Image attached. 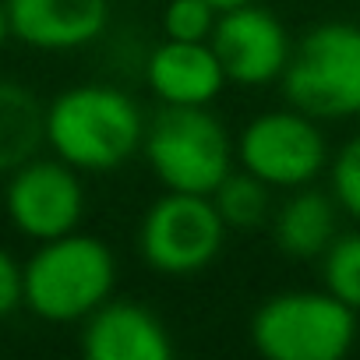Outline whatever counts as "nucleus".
<instances>
[{"instance_id": "obj_1", "label": "nucleus", "mask_w": 360, "mask_h": 360, "mask_svg": "<svg viewBox=\"0 0 360 360\" xmlns=\"http://www.w3.org/2000/svg\"><path fill=\"white\" fill-rule=\"evenodd\" d=\"M46 141L75 169H117L145 141V124L131 96L110 85H78L46 106Z\"/></svg>"}, {"instance_id": "obj_2", "label": "nucleus", "mask_w": 360, "mask_h": 360, "mask_svg": "<svg viewBox=\"0 0 360 360\" xmlns=\"http://www.w3.org/2000/svg\"><path fill=\"white\" fill-rule=\"evenodd\" d=\"M117 262L99 237L64 233L43 240L25 262V307L46 321H78L106 304Z\"/></svg>"}, {"instance_id": "obj_3", "label": "nucleus", "mask_w": 360, "mask_h": 360, "mask_svg": "<svg viewBox=\"0 0 360 360\" xmlns=\"http://www.w3.org/2000/svg\"><path fill=\"white\" fill-rule=\"evenodd\" d=\"M356 339V311L328 290L269 297L251 318V342L269 360H342Z\"/></svg>"}, {"instance_id": "obj_4", "label": "nucleus", "mask_w": 360, "mask_h": 360, "mask_svg": "<svg viewBox=\"0 0 360 360\" xmlns=\"http://www.w3.org/2000/svg\"><path fill=\"white\" fill-rule=\"evenodd\" d=\"M283 92L293 110L314 120L360 113V29L349 22L311 29L297 50H290Z\"/></svg>"}, {"instance_id": "obj_5", "label": "nucleus", "mask_w": 360, "mask_h": 360, "mask_svg": "<svg viewBox=\"0 0 360 360\" xmlns=\"http://www.w3.org/2000/svg\"><path fill=\"white\" fill-rule=\"evenodd\" d=\"M145 159L169 191L212 195L230 173V138L226 127L205 106H169L145 127Z\"/></svg>"}, {"instance_id": "obj_6", "label": "nucleus", "mask_w": 360, "mask_h": 360, "mask_svg": "<svg viewBox=\"0 0 360 360\" xmlns=\"http://www.w3.org/2000/svg\"><path fill=\"white\" fill-rule=\"evenodd\" d=\"M226 240L209 195L169 191L141 219V255L162 276H195L216 262Z\"/></svg>"}, {"instance_id": "obj_7", "label": "nucleus", "mask_w": 360, "mask_h": 360, "mask_svg": "<svg viewBox=\"0 0 360 360\" xmlns=\"http://www.w3.org/2000/svg\"><path fill=\"white\" fill-rule=\"evenodd\" d=\"M237 155L248 173L262 176L269 188H304L325 166V138L314 117L300 110L262 113L240 134Z\"/></svg>"}, {"instance_id": "obj_8", "label": "nucleus", "mask_w": 360, "mask_h": 360, "mask_svg": "<svg viewBox=\"0 0 360 360\" xmlns=\"http://www.w3.org/2000/svg\"><path fill=\"white\" fill-rule=\"evenodd\" d=\"M4 205L18 233L39 244L64 237L78 226L85 209L78 169L64 159H29L18 169H11Z\"/></svg>"}, {"instance_id": "obj_9", "label": "nucleus", "mask_w": 360, "mask_h": 360, "mask_svg": "<svg viewBox=\"0 0 360 360\" xmlns=\"http://www.w3.org/2000/svg\"><path fill=\"white\" fill-rule=\"evenodd\" d=\"M209 46L226 82L233 85H269L290 64V39L283 22L258 4H237L219 11Z\"/></svg>"}, {"instance_id": "obj_10", "label": "nucleus", "mask_w": 360, "mask_h": 360, "mask_svg": "<svg viewBox=\"0 0 360 360\" xmlns=\"http://www.w3.org/2000/svg\"><path fill=\"white\" fill-rule=\"evenodd\" d=\"M11 36L36 50H78L110 22V0H4Z\"/></svg>"}, {"instance_id": "obj_11", "label": "nucleus", "mask_w": 360, "mask_h": 360, "mask_svg": "<svg viewBox=\"0 0 360 360\" xmlns=\"http://www.w3.org/2000/svg\"><path fill=\"white\" fill-rule=\"evenodd\" d=\"M82 349L89 360H169L173 342L162 321L127 300L99 304L85 318Z\"/></svg>"}, {"instance_id": "obj_12", "label": "nucleus", "mask_w": 360, "mask_h": 360, "mask_svg": "<svg viewBox=\"0 0 360 360\" xmlns=\"http://www.w3.org/2000/svg\"><path fill=\"white\" fill-rule=\"evenodd\" d=\"M145 78L155 99L169 106H209L226 85V75L209 43L180 39H162L152 50Z\"/></svg>"}, {"instance_id": "obj_13", "label": "nucleus", "mask_w": 360, "mask_h": 360, "mask_svg": "<svg viewBox=\"0 0 360 360\" xmlns=\"http://www.w3.org/2000/svg\"><path fill=\"white\" fill-rule=\"evenodd\" d=\"M276 248L286 258H321L335 240V205L321 191H297L286 198L272 223Z\"/></svg>"}, {"instance_id": "obj_14", "label": "nucleus", "mask_w": 360, "mask_h": 360, "mask_svg": "<svg viewBox=\"0 0 360 360\" xmlns=\"http://www.w3.org/2000/svg\"><path fill=\"white\" fill-rule=\"evenodd\" d=\"M46 141V106L15 82H0V173L36 159Z\"/></svg>"}, {"instance_id": "obj_15", "label": "nucleus", "mask_w": 360, "mask_h": 360, "mask_svg": "<svg viewBox=\"0 0 360 360\" xmlns=\"http://www.w3.org/2000/svg\"><path fill=\"white\" fill-rule=\"evenodd\" d=\"M219 219L226 223V230H255L269 219L272 198H269V184L255 173H226L219 180V188L209 195Z\"/></svg>"}, {"instance_id": "obj_16", "label": "nucleus", "mask_w": 360, "mask_h": 360, "mask_svg": "<svg viewBox=\"0 0 360 360\" xmlns=\"http://www.w3.org/2000/svg\"><path fill=\"white\" fill-rule=\"evenodd\" d=\"M321 279L335 300L360 311V233H346L328 244L321 255Z\"/></svg>"}, {"instance_id": "obj_17", "label": "nucleus", "mask_w": 360, "mask_h": 360, "mask_svg": "<svg viewBox=\"0 0 360 360\" xmlns=\"http://www.w3.org/2000/svg\"><path fill=\"white\" fill-rule=\"evenodd\" d=\"M216 22H219V8L212 0H169L162 11L166 39H180V43H209Z\"/></svg>"}, {"instance_id": "obj_18", "label": "nucleus", "mask_w": 360, "mask_h": 360, "mask_svg": "<svg viewBox=\"0 0 360 360\" xmlns=\"http://www.w3.org/2000/svg\"><path fill=\"white\" fill-rule=\"evenodd\" d=\"M332 191H335V202L353 219H360V134L346 141L332 162Z\"/></svg>"}, {"instance_id": "obj_19", "label": "nucleus", "mask_w": 360, "mask_h": 360, "mask_svg": "<svg viewBox=\"0 0 360 360\" xmlns=\"http://www.w3.org/2000/svg\"><path fill=\"white\" fill-rule=\"evenodd\" d=\"M25 304V269L0 248V318Z\"/></svg>"}, {"instance_id": "obj_20", "label": "nucleus", "mask_w": 360, "mask_h": 360, "mask_svg": "<svg viewBox=\"0 0 360 360\" xmlns=\"http://www.w3.org/2000/svg\"><path fill=\"white\" fill-rule=\"evenodd\" d=\"M8 36H11V25H8V4L0 0V46H4Z\"/></svg>"}, {"instance_id": "obj_21", "label": "nucleus", "mask_w": 360, "mask_h": 360, "mask_svg": "<svg viewBox=\"0 0 360 360\" xmlns=\"http://www.w3.org/2000/svg\"><path fill=\"white\" fill-rule=\"evenodd\" d=\"M212 4H216L219 11H226V8H237V4H251V0H212Z\"/></svg>"}]
</instances>
